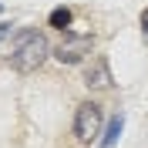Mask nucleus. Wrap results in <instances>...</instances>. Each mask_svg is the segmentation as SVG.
<instances>
[{
  "mask_svg": "<svg viewBox=\"0 0 148 148\" xmlns=\"http://www.w3.org/2000/svg\"><path fill=\"white\" fill-rule=\"evenodd\" d=\"M7 34H10V24H0V40H3Z\"/></svg>",
  "mask_w": 148,
  "mask_h": 148,
  "instance_id": "6e6552de",
  "label": "nucleus"
},
{
  "mask_svg": "<svg viewBox=\"0 0 148 148\" xmlns=\"http://www.w3.org/2000/svg\"><path fill=\"white\" fill-rule=\"evenodd\" d=\"M71 20H74V14H71L67 7H54V10H51V17H47V24L57 27L61 34H67V30H71Z\"/></svg>",
  "mask_w": 148,
  "mask_h": 148,
  "instance_id": "39448f33",
  "label": "nucleus"
},
{
  "mask_svg": "<svg viewBox=\"0 0 148 148\" xmlns=\"http://www.w3.org/2000/svg\"><path fill=\"white\" fill-rule=\"evenodd\" d=\"M121 128H125V118L114 114V118L108 121V131H104V138H101V148H111V145H114V141L121 138Z\"/></svg>",
  "mask_w": 148,
  "mask_h": 148,
  "instance_id": "423d86ee",
  "label": "nucleus"
},
{
  "mask_svg": "<svg viewBox=\"0 0 148 148\" xmlns=\"http://www.w3.org/2000/svg\"><path fill=\"white\" fill-rule=\"evenodd\" d=\"M101 125H104V111L98 101H81L77 111H74V135L81 141H94L101 135Z\"/></svg>",
  "mask_w": 148,
  "mask_h": 148,
  "instance_id": "7ed1b4c3",
  "label": "nucleus"
},
{
  "mask_svg": "<svg viewBox=\"0 0 148 148\" xmlns=\"http://www.w3.org/2000/svg\"><path fill=\"white\" fill-rule=\"evenodd\" d=\"M0 10H3V3H0Z\"/></svg>",
  "mask_w": 148,
  "mask_h": 148,
  "instance_id": "1a4fd4ad",
  "label": "nucleus"
},
{
  "mask_svg": "<svg viewBox=\"0 0 148 148\" xmlns=\"http://www.w3.org/2000/svg\"><path fill=\"white\" fill-rule=\"evenodd\" d=\"M47 57H54V47L47 40L44 30L37 27H20L14 34V44H10V67L20 74H30L44 64Z\"/></svg>",
  "mask_w": 148,
  "mask_h": 148,
  "instance_id": "f257e3e1",
  "label": "nucleus"
},
{
  "mask_svg": "<svg viewBox=\"0 0 148 148\" xmlns=\"http://www.w3.org/2000/svg\"><path fill=\"white\" fill-rule=\"evenodd\" d=\"M111 84H114V74H111L108 57H91L84 64V88L88 91H108Z\"/></svg>",
  "mask_w": 148,
  "mask_h": 148,
  "instance_id": "20e7f679",
  "label": "nucleus"
},
{
  "mask_svg": "<svg viewBox=\"0 0 148 148\" xmlns=\"http://www.w3.org/2000/svg\"><path fill=\"white\" fill-rule=\"evenodd\" d=\"M91 47H94V37L91 34L67 30V34L61 37V44L54 47V61H61V64H84L88 54H91Z\"/></svg>",
  "mask_w": 148,
  "mask_h": 148,
  "instance_id": "f03ea898",
  "label": "nucleus"
},
{
  "mask_svg": "<svg viewBox=\"0 0 148 148\" xmlns=\"http://www.w3.org/2000/svg\"><path fill=\"white\" fill-rule=\"evenodd\" d=\"M141 34H145V40H148V10H141Z\"/></svg>",
  "mask_w": 148,
  "mask_h": 148,
  "instance_id": "0eeeda50",
  "label": "nucleus"
}]
</instances>
